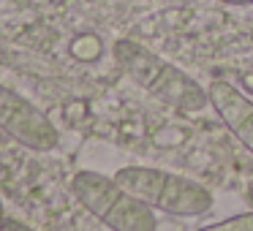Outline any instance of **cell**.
Returning a JSON list of instances; mask_svg holds the SVG:
<instances>
[{
    "mask_svg": "<svg viewBox=\"0 0 253 231\" xmlns=\"http://www.w3.org/2000/svg\"><path fill=\"white\" fill-rule=\"evenodd\" d=\"M115 63L153 98L180 109L182 115H199L210 104V95L193 77L171 66L169 60L158 57L147 46L136 44L131 38H120L112 46Z\"/></svg>",
    "mask_w": 253,
    "mask_h": 231,
    "instance_id": "1",
    "label": "cell"
},
{
    "mask_svg": "<svg viewBox=\"0 0 253 231\" xmlns=\"http://www.w3.org/2000/svg\"><path fill=\"white\" fill-rule=\"evenodd\" d=\"M115 180L139 201L166 215L193 218V215H204L212 209V193L174 171L153 169V166H126L115 171Z\"/></svg>",
    "mask_w": 253,
    "mask_h": 231,
    "instance_id": "2",
    "label": "cell"
},
{
    "mask_svg": "<svg viewBox=\"0 0 253 231\" xmlns=\"http://www.w3.org/2000/svg\"><path fill=\"white\" fill-rule=\"evenodd\" d=\"M71 193L87 212H93L101 223L115 231L158 229L155 209L128 193L115 177H104L98 171H77L71 180Z\"/></svg>",
    "mask_w": 253,
    "mask_h": 231,
    "instance_id": "3",
    "label": "cell"
},
{
    "mask_svg": "<svg viewBox=\"0 0 253 231\" xmlns=\"http://www.w3.org/2000/svg\"><path fill=\"white\" fill-rule=\"evenodd\" d=\"M0 131L36 153H49L60 144V133L49 117L6 84H0Z\"/></svg>",
    "mask_w": 253,
    "mask_h": 231,
    "instance_id": "4",
    "label": "cell"
},
{
    "mask_svg": "<svg viewBox=\"0 0 253 231\" xmlns=\"http://www.w3.org/2000/svg\"><path fill=\"white\" fill-rule=\"evenodd\" d=\"M207 95L218 117L229 125V131L253 153V101H248L234 84L223 82V79L210 82Z\"/></svg>",
    "mask_w": 253,
    "mask_h": 231,
    "instance_id": "5",
    "label": "cell"
},
{
    "mask_svg": "<svg viewBox=\"0 0 253 231\" xmlns=\"http://www.w3.org/2000/svg\"><path fill=\"white\" fill-rule=\"evenodd\" d=\"M207 231H253V212H242V215H234V218L210 223Z\"/></svg>",
    "mask_w": 253,
    "mask_h": 231,
    "instance_id": "6",
    "label": "cell"
},
{
    "mask_svg": "<svg viewBox=\"0 0 253 231\" xmlns=\"http://www.w3.org/2000/svg\"><path fill=\"white\" fill-rule=\"evenodd\" d=\"M0 229H22V231H28L30 226L28 223H19V220H6V218H3V220H0Z\"/></svg>",
    "mask_w": 253,
    "mask_h": 231,
    "instance_id": "7",
    "label": "cell"
},
{
    "mask_svg": "<svg viewBox=\"0 0 253 231\" xmlns=\"http://www.w3.org/2000/svg\"><path fill=\"white\" fill-rule=\"evenodd\" d=\"M226 6H253V0H220Z\"/></svg>",
    "mask_w": 253,
    "mask_h": 231,
    "instance_id": "8",
    "label": "cell"
},
{
    "mask_svg": "<svg viewBox=\"0 0 253 231\" xmlns=\"http://www.w3.org/2000/svg\"><path fill=\"white\" fill-rule=\"evenodd\" d=\"M6 218V209H3V201H0V220Z\"/></svg>",
    "mask_w": 253,
    "mask_h": 231,
    "instance_id": "9",
    "label": "cell"
}]
</instances>
